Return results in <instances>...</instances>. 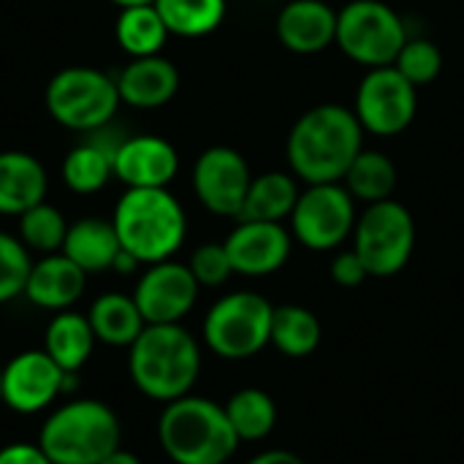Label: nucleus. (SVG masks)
Here are the masks:
<instances>
[{
	"label": "nucleus",
	"instance_id": "nucleus-28",
	"mask_svg": "<svg viewBox=\"0 0 464 464\" xmlns=\"http://www.w3.org/2000/svg\"><path fill=\"white\" fill-rule=\"evenodd\" d=\"M397 182H400V174H397L394 160L378 150H362L343 177V185L348 188V193L362 204H378V201L394 198Z\"/></svg>",
	"mask_w": 464,
	"mask_h": 464
},
{
	"label": "nucleus",
	"instance_id": "nucleus-20",
	"mask_svg": "<svg viewBox=\"0 0 464 464\" xmlns=\"http://www.w3.org/2000/svg\"><path fill=\"white\" fill-rule=\"evenodd\" d=\"M49 188L44 163L22 150L0 152V215H22L41 204Z\"/></svg>",
	"mask_w": 464,
	"mask_h": 464
},
{
	"label": "nucleus",
	"instance_id": "nucleus-1",
	"mask_svg": "<svg viewBox=\"0 0 464 464\" xmlns=\"http://www.w3.org/2000/svg\"><path fill=\"white\" fill-rule=\"evenodd\" d=\"M364 150V128L353 109L318 103L288 130L285 158L296 179L307 185L343 182L348 166Z\"/></svg>",
	"mask_w": 464,
	"mask_h": 464
},
{
	"label": "nucleus",
	"instance_id": "nucleus-36",
	"mask_svg": "<svg viewBox=\"0 0 464 464\" xmlns=\"http://www.w3.org/2000/svg\"><path fill=\"white\" fill-rule=\"evenodd\" d=\"M0 464H54L35 443H8L0 449Z\"/></svg>",
	"mask_w": 464,
	"mask_h": 464
},
{
	"label": "nucleus",
	"instance_id": "nucleus-13",
	"mask_svg": "<svg viewBox=\"0 0 464 464\" xmlns=\"http://www.w3.org/2000/svg\"><path fill=\"white\" fill-rule=\"evenodd\" d=\"M198 291L201 285L190 266L169 258L147 266L136 283L133 302L147 324H182V318L196 307Z\"/></svg>",
	"mask_w": 464,
	"mask_h": 464
},
{
	"label": "nucleus",
	"instance_id": "nucleus-30",
	"mask_svg": "<svg viewBox=\"0 0 464 464\" xmlns=\"http://www.w3.org/2000/svg\"><path fill=\"white\" fill-rule=\"evenodd\" d=\"M155 8L163 16L171 35L201 38L223 24L228 3L226 0H155Z\"/></svg>",
	"mask_w": 464,
	"mask_h": 464
},
{
	"label": "nucleus",
	"instance_id": "nucleus-31",
	"mask_svg": "<svg viewBox=\"0 0 464 464\" xmlns=\"http://www.w3.org/2000/svg\"><path fill=\"white\" fill-rule=\"evenodd\" d=\"M65 234H68L65 215L46 201H41L19 215V239L27 250H38L44 256L60 253Z\"/></svg>",
	"mask_w": 464,
	"mask_h": 464
},
{
	"label": "nucleus",
	"instance_id": "nucleus-34",
	"mask_svg": "<svg viewBox=\"0 0 464 464\" xmlns=\"http://www.w3.org/2000/svg\"><path fill=\"white\" fill-rule=\"evenodd\" d=\"M188 266H190V272H193V277H196V283L201 288H220L234 275V266H231V258H228L223 242L198 245L193 250Z\"/></svg>",
	"mask_w": 464,
	"mask_h": 464
},
{
	"label": "nucleus",
	"instance_id": "nucleus-23",
	"mask_svg": "<svg viewBox=\"0 0 464 464\" xmlns=\"http://www.w3.org/2000/svg\"><path fill=\"white\" fill-rule=\"evenodd\" d=\"M299 182L288 171H266L253 177L237 220H266L285 223L299 201Z\"/></svg>",
	"mask_w": 464,
	"mask_h": 464
},
{
	"label": "nucleus",
	"instance_id": "nucleus-3",
	"mask_svg": "<svg viewBox=\"0 0 464 464\" xmlns=\"http://www.w3.org/2000/svg\"><path fill=\"white\" fill-rule=\"evenodd\" d=\"M111 223L122 250L147 266L174 258L188 237V215L169 188H128Z\"/></svg>",
	"mask_w": 464,
	"mask_h": 464
},
{
	"label": "nucleus",
	"instance_id": "nucleus-2",
	"mask_svg": "<svg viewBox=\"0 0 464 464\" xmlns=\"http://www.w3.org/2000/svg\"><path fill=\"white\" fill-rule=\"evenodd\" d=\"M136 389L158 402L188 397L201 372V345L182 324H147L128 348Z\"/></svg>",
	"mask_w": 464,
	"mask_h": 464
},
{
	"label": "nucleus",
	"instance_id": "nucleus-7",
	"mask_svg": "<svg viewBox=\"0 0 464 464\" xmlns=\"http://www.w3.org/2000/svg\"><path fill=\"white\" fill-rule=\"evenodd\" d=\"M117 79L90 65H71L46 84V109L68 130H101L111 122L120 106Z\"/></svg>",
	"mask_w": 464,
	"mask_h": 464
},
{
	"label": "nucleus",
	"instance_id": "nucleus-22",
	"mask_svg": "<svg viewBox=\"0 0 464 464\" xmlns=\"http://www.w3.org/2000/svg\"><path fill=\"white\" fill-rule=\"evenodd\" d=\"M95 334L92 326L87 321V315L73 313V310H63L57 313L44 334V351L49 353V359L63 370V372H79L95 345Z\"/></svg>",
	"mask_w": 464,
	"mask_h": 464
},
{
	"label": "nucleus",
	"instance_id": "nucleus-12",
	"mask_svg": "<svg viewBox=\"0 0 464 464\" xmlns=\"http://www.w3.org/2000/svg\"><path fill=\"white\" fill-rule=\"evenodd\" d=\"M253 171L245 155L234 147L218 144L204 150L193 166V193L204 209L220 218H239L250 190Z\"/></svg>",
	"mask_w": 464,
	"mask_h": 464
},
{
	"label": "nucleus",
	"instance_id": "nucleus-35",
	"mask_svg": "<svg viewBox=\"0 0 464 464\" xmlns=\"http://www.w3.org/2000/svg\"><path fill=\"white\" fill-rule=\"evenodd\" d=\"M329 275H332V280H334L337 285H343V288H359V285L370 277L364 261L356 256L353 247H351V250H343V253H337V256L332 258Z\"/></svg>",
	"mask_w": 464,
	"mask_h": 464
},
{
	"label": "nucleus",
	"instance_id": "nucleus-18",
	"mask_svg": "<svg viewBox=\"0 0 464 464\" xmlns=\"http://www.w3.org/2000/svg\"><path fill=\"white\" fill-rule=\"evenodd\" d=\"M87 288V272H82L65 253H49L30 266L24 296L52 313H63L82 299Z\"/></svg>",
	"mask_w": 464,
	"mask_h": 464
},
{
	"label": "nucleus",
	"instance_id": "nucleus-16",
	"mask_svg": "<svg viewBox=\"0 0 464 464\" xmlns=\"http://www.w3.org/2000/svg\"><path fill=\"white\" fill-rule=\"evenodd\" d=\"M179 171V152L160 136H128L114 150V177L128 188H169Z\"/></svg>",
	"mask_w": 464,
	"mask_h": 464
},
{
	"label": "nucleus",
	"instance_id": "nucleus-10",
	"mask_svg": "<svg viewBox=\"0 0 464 464\" xmlns=\"http://www.w3.org/2000/svg\"><path fill=\"white\" fill-rule=\"evenodd\" d=\"M356 198L343 182L307 185L291 212V237L307 250L329 253L353 237Z\"/></svg>",
	"mask_w": 464,
	"mask_h": 464
},
{
	"label": "nucleus",
	"instance_id": "nucleus-29",
	"mask_svg": "<svg viewBox=\"0 0 464 464\" xmlns=\"http://www.w3.org/2000/svg\"><path fill=\"white\" fill-rule=\"evenodd\" d=\"M223 408L239 443L266 440L277 427V405L264 389H239Z\"/></svg>",
	"mask_w": 464,
	"mask_h": 464
},
{
	"label": "nucleus",
	"instance_id": "nucleus-21",
	"mask_svg": "<svg viewBox=\"0 0 464 464\" xmlns=\"http://www.w3.org/2000/svg\"><path fill=\"white\" fill-rule=\"evenodd\" d=\"M120 250H122V245H120V237H117L111 220L82 218L68 226L60 253H65L82 272L95 275V272L111 269Z\"/></svg>",
	"mask_w": 464,
	"mask_h": 464
},
{
	"label": "nucleus",
	"instance_id": "nucleus-26",
	"mask_svg": "<svg viewBox=\"0 0 464 464\" xmlns=\"http://www.w3.org/2000/svg\"><path fill=\"white\" fill-rule=\"evenodd\" d=\"M324 337L321 321L313 310L302 304H280L272 315L269 343L288 359H307L318 351Z\"/></svg>",
	"mask_w": 464,
	"mask_h": 464
},
{
	"label": "nucleus",
	"instance_id": "nucleus-19",
	"mask_svg": "<svg viewBox=\"0 0 464 464\" xmlns=\"http://www.w3.org/2000/svg\"><path fill=\"white\" fill-rule=\"evenodd\" d=\"M120 101L133 109H160L166 106L179 90V71L171 60L152 54V57H133L117 76Z\"/></svg>",
	"mask_w": 464,
	"mask_h": 464
},
{
	"label": "nucleus",
	"instance_id": "nucleus-8",
	"mask_svg": "<svg viewBox=\"0 0 464 464\" xmlns=\"http://www.w3.org/2000/svg\"><path fill=\"white\" fill-rule=\"evenodd\" d=\"M408 38L402 16L383 0H351L337 11L334 44L367 71L394 65Z\"/></svg>",
	"mask_w": 464,
	"mask_h": 464
},
{
	"label": "nucleus",
	"instance_id": "nucleus-25",
	"mask_svg": "<svg viewBox=\"0 0 464 464\" xmlns=\"http://www.w3.org/2000/svg\"><path fill=\"white\" fill-rule=\"evenodd\" d=\"M120 141L122 139L117 141L90 139L84 144H76L63 160L65 185L79 196L98 193L114 177V150Z\"/></svg>",
	"mask_w": 464,
	"mask_h": 464
},
{
	"label": "nucleus",
	"instance_id": "nucleus-32",
	"mask_svg": "<svg viewBox=\"0 0 464 464\" xmlns=\"http://www.w3.org/2000/svg\"><path fill=\"white\" fill-rule=\"evenodd\" d=\"M394 68L413 84L424 87L432 84L443 71V52L430 38H408L402 52L394 60Z\"/></svg>",
	"mask_w": 464,
	"mask_h": 464
},
{
	"label": "nucleus",
	"instance_id": "nucleus-38",
	"mask_svg": "<svg viewBox=\"0 0 464 464\" xmlns=\"http://www.w3.org/2000/svg\"><path fill=\"white\" fill-rule=\"evenodd\" d=\"M101 464H144L136 454H130V451H125V449H114L106 459Z\"/></svg>",
	"mask_w": 464,
	"mask_h": 464
},
{
	"label": "nucleus",
	"instance_id": "nucleus-15",
	"mask_svg": "<svg viewBox=\"0 0 464 464\" xmlns=\"http://www.w3.org/2000/svg\"><path fill=\"white\" fill-rule=\"evenodd\" d=\"M63 381L46 351H22L3 367V405L22 416L41 413L63 394Z\"/></svg>",
	"mask_w": 464,
	"mask_h": 464
},
{
	"label": "nucleus",
	"instance_id": "nucleus-27",
	"mask_svg": "<svg viewBox=\"0 0 464 464\" xmlns=\"http://www.w3.org/2000/svg\"><path fill=\"white\" fill-rule=\"evenodd\" d=\"M114 35H117L120 49L128 52L130 57H152V54H160L171 33L163 16L158 14L155 3H147V5L120 8Z\"/></svg>",
	"mask_w": 464,
	"mask_h": 464
},
{
	"label": "nucleus",
	"instance_id": "nucleus-4",
	"mask_svg": "<svg viewBox=\"0 0 464 464\" xmlns=\"http://www.w3.org/2000/svg\"><path fill=\"white\" fill-rule=\"evenodd\" d=\"M158 440L174 464H228L239 449L226 408L193 394L166 402L158 419Z\"/></svg>",
	"mask_w": 464,
	"mask_h": 464
},
{
	"label": "nucleus",
	"instance_id": "nucleus-5",
	"mask_svg": "<svg viewBox=\"0 0 464 464\" xmlns=\"http://www.w3.org/2000/svg\"><path fill=\"white\" fill-rule=\"evenodd\" d=\"M117 413L101 400H71L41 427L38 446L54 464H101L120 449Z\"/></svg>",
	"mask_w": 464,
	"mask_h": 464
},
{
	"label": "nucleus",
	"instance_id": "nucleus-39",
	"mask_svg": "<svg viewBox=\"0 0 464 464\" xmlns=\"http://www.w3.org/2000/svg\"><path fill=\"white\" fill-rule=\"evenodd\" d=\"M114 5L120 8H130V5H147V3H155V0H111Z\"/></svg>",
	"mask_w": 464,
	"mask_h": 464
},
{
	"label": "nucleus",
	"instance_id": "nucleus-11",
	"mask_svg": "<svg viewBox=\"0 0 464 464\" xmlns=\"http://www.w3.org/2000/svg\"><path fill=\"white\" fill-rule=\"evenodd\" d=\"M353 111L364 133L378 139L400 136L416 120L419 87H413L394 65L370 68L356 87Z\"/></svg>",
	"mask_w": 464,
	"mask_h": 464
},
{
	"label": "nucleus",
	"instance_id": "nucleus-17",
	"mask_svg": "<svg viewBox=\"0 0 464 464\" xmlns=\"http://www.w3.org/2000/svg\"><path fill=\"white\" fill-rule=\"evenodd\" d=\"M277 41L294 54H318L337 41V11L326 0H291L280 8Z\"/></svg>",
	"mask_w": 464,
	"mask_h": 464
},
{
	"label": "nucleus",
	"instance_id": "nucleus-37",
	"mask_svg": "<svg viewBox=\"0 0 464 464\" xmlns=\"http://www.w3.org/2000/svg\"><path fill=\"white\" fill-rule=\"evenodd\" d=\"M247 464H307L302 457L285 451V449H269V451H261L256 454Z\"/></svg>",
	"mask_w": 464,
	"mask_h": 464
},
{
	"label": "nucleus",
	"instance_id": "nucleus-9",
	"mask_svg": "<svg viewBox=\"0 0 464 464\" xmlns=\"http://www.w3.org/2000/svg\"><path fill=\"white\" fill-rule=\"evenodd\" d=\"M353 250L364 261L370 277L400 275L416 250V220L411 209L397 198L367 204L356 218Z\"/></svg>",
	"mask_w": 464,
	"mask_h": 464
},
{
	"label": "nucleus",
	"instance_id": "nucleus-33",
	"mask_svg": "<svg viewBox=\"0 0 464 464\" xmlns=\"http://www.w3.org/2000/svg\"><path fill=\"white\" fill-rule=\"evenodd\" d=\"M30 266L33 261L22 239L0 231V304L24 294Z\"/></svg>",
	"mask_w": 464,
	"mask_h": 464
},
{
	"label": "nucleus",
	"instance_id": "nucleus-14",
	"mask_svg": "<svg viewBox=\"0 0 464 464\" xmlns=\"http://www.w3.org/2000/svg\"><path fill=\"white\" fill-rule=\"evenodd\" d=\"M226 253L231 258L234 275L242 277H269L280 272L294 247L291 228L266 220H237L234 231L226 237Z\"/></svg>",
	"mask_w": 464,
	"mask_h": 464
},
{
	"label": "nucleus",
	"instance_id": "nucleus-6",
	"mask_svg": "<svg viewBox=\"0 0 464 464\" xmlns=\"http://www.w3.org/2000/svg\"><path fill=\"white\" fill-rule=\"evenodd\" d=\"M275 304L256 291H234L220 296L204 315V345L226 359L245 362L258 356L272 337Z\"/></svg>",
	"mask_w": 464,
	"mask_h": 464
},
{
	"label": "nucleus",
	"instance_id": "nucleus-24",
	"mask_svg": "<svg viewBox=\"0 0 464 464\" xmlns=\"http://www.w3.org/2000/svg\"><path fill=\"white\" fill-rule=\"evenodd\" d=\"M87 321L92 326L95 340L111 348H130L147 326L133 296H125V294L98 296L87 310Z\"/></svg>",
	"mask_w": 464,
	"mask_h": 464
},
{
	"label": "nucleus",
	"instance_id": "nucleus-40",
	"mask_svg": "<svg viewBox=\"0 0 464 464\" xmlns=\"http://www.w3.org/2000/svg\"><path fill=\"white\" fill-rule=\"evenodd\" d=\"M0 402H3V367H0Z\"/></svg>",
	"mask_w": 464,
	"mask_h": 464
}]
</instances>
